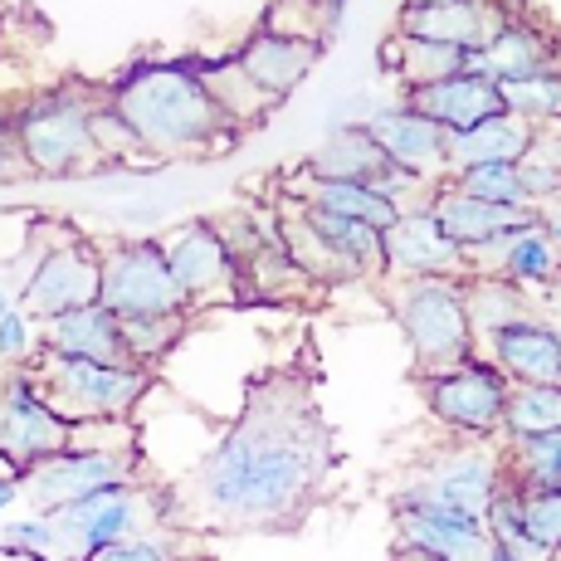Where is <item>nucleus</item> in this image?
Here are the masks:
<instances>
[{"instance_id": "obj_1", "label": "nucleus", "mask_w": 561, "mask_h": 561, "mask_svg": "<svg viewBox=\"0 0 561 561\" xmlns=\"http://www.w3.org/2000/svg\"><path fill=\"white\" fill-rule=\"evenodd\" d=\"M332 463V435L294 371L250 381L234 420L205 445L176 508L215 527H284L308 508Z\"/></svg>"}, {"instance_id": "obj_2", "label": "nucleus", "mask_w": 561, "mask_h": 561, "mask_svg": "<svg viewBox=\"0 0 561 561\" xmlns=\"http://www.w3.org/2000/svg\"><path fill=\"white\" fill-rule=\"evenodd\" d=\"M113 113L137 137L142 157H201L230 147L234 127L215 107L191 59H137L103 89Z\"/></svg>"}, {"instance_id": "obj_3", "label": "nucleus", "mask_w": 561, "mask_h": 561, "mask_svg": "<svg viewBox=\"0 0 561 561\" xmlns=\"http://www.w3.org/2000/svg\"><path fill=\"white\" fill-rule=\"evenodd\" d=\"M99 99L103 93L83 89V83L35 93L10 117V142H15L20 167L45 181H64L103 167L99 147H93V107H99Z\"/></svg>"}, {"instance_id": "obj_4", "label": "nucleus", "mask_w": 561, "mask_h": 561, "mask_svg": "<svg viewBox=\"0 0 561 561\" xmlns=\"http://www.w3.org/2000/svg\"><path fill=\"white\" fill-rule=\"evenodd\" d=\"M30 371L69 425H127L157 386V376L137 362H83L45 347L35 352Z\"/></svg>"}, {"instance_id": "obj_5", "label": "nucleus", "mask_w": 561, "mask_h": 561, "mask_svg": "<svg viewBox=\"0 0 561 561\" xmlns=\"http://www.w3.org/2000/svg\"><path fill=\"white\" fill-rule=\"evenodd\" d=\"M386 304H391L396 328L405 332L420 381L479 357L469 332V308H463V278H391Z\"/></svg>"}, {"instance_id": "obj_6", "label": "nucleus", "mask_w": 561, "mask_h": 561, "mask_svg": "<svg viewBox=\"0 0 561 561\" xmlns=\"http://www.w3.org/2000/svg\"><path fill=\"white\" fill-rule=\"evenodd\" d=\"M157 513H161V499H157V489H142V479L137 483H107V489L89 493V499L49 513L54 557L59 561H93L103 547L147 533Z\"/></svg>"}, {"instance_id": "obj_7", "label": "nucleus", "mask_w": 561, "mask_h": 561, "mask_svg": "<svg viewBox=\"0 0 561 561\" xmlns=\"http://www.w3.org/2000/svg\"><path fill=\"white\" fill-rule=\"evenodd\" d=\"M137 439H123V445H89L83 435L69 439V449L49 455L45 463L20 479V499L35 503V513H59L69 503L89 499V493L107 489V483H137Z\"/></svg>"}, {"instance_id": "obj_8", "label": "nucleus", "mask_w": 561, "mask_h": 561, "mask_svg": "<svg viewBox=\"0 0 561 561\" xmlns=\"http://www.w3.org/2000/svg\"><path fill=\"white\" fill-rule=\"evenodd\" d=\"M99 304L113 312L117 322L181 318V312H191L157 240H123L99 254ZM191 318H196V312H191Z\"/></svg>"}, {"instance_id": "obj_9", "label": "nucleus", "mask_w": 561, "mask_h": 561, "mask_svg": "<svg viewBox=\"0 0 561 561\" xmlns=\"http://www.w3.org/2000/svg\"><path fill=\"white\" fill-rule=\"evenodd\" d=\"M425 405L435 415V425H445L449 435L469 439V445H489L503 439V410H508V376L483 357H469L439 376H425Z\"/></svg>"}, {"instance_id": "obj_10", "label": "nucleus", "mask_w": 561, "mask_h": 561, "mask_svg": "<svg viewBox=\"0 0 561 561\" xmlns=\"http://www.w3.org/2000/svg\"><path fill=\"white\" fill-rule=\"evenodd\" d=\"M73 425L54 410V401L39 391L30 366L0 371V463L25 479L35 463L69 449Z\"/></svg>"}, {"instance_id": "obj_11", "label": "nucleus", "mask_w": 561, "mask_h": 561, "mask_svg": "<svg viewBox=\"0 0 561 561\" xmlns=\"http://www.w3.org/2000/svg\"><path fill=\"white\" fill-rule=\"evenodd\" d=\"M499 483H503L499 449H489V445L439 449V455H430L401 489H396L391 503H425V508L455 513V517H479L483 523Z\"/></svg>"}, {"instance_id": "obj_12", "label": "nucleus", "mask_w": 561, "mask_h": 561, "mask_svg": "<svg viewBox=\"0 0 561 561\" xmlns=\"http://www.w3.org/2000/svg\"><path fill=\"white\" fill-rule=\"evenodd\" d=\"M15 298L35 328L59 318V312L99 304V250L83 234L59 230V240L45 244L30 264V274L15 284Z\"/></svg>"}, {"instance_id": "obj_13", "label": "nucleus", "mask_w": 561, "mask_h": 561, "mask_svg": "<svg viewBox=\"0 0 561 561\" xmlns=\"http://www.w3.org/2000/svg\"><path fill=\"white\" fill-rule=\"evenodd\" d=\"M157 244H161V254H167V268H171V278H176L191 312L240 298V274H234V259L225 250L215 220H181L176 230L161 234Z\"/></svg>"}, {"instance_id": "obj_14", "label": "nucleus", "mask_w": 561, "mask_h": 561, "mask_svg": "<svg viewBox=\"0 0 561 561\" xmlns=\"http://www.w3.org/2000/svg\"><path fill=\"white\" fill-rule=\"evenodd\" d=\"M381 274L386 278H463V254L439 230L430 196L401 205L391 230H381Z\"/></svg>"}, {"instance_id": "obj_15", "label": "nucleus", "mask_w": 561, "mask_h": 561, "mask_svg": "<svg viewBox=\"0 0 561 561\" xmlns=\"http://www.w3.org/2000/svg\"><path fill=\"white\" fill-rule=\"evenodd\" d=\"M362 127L376 137V147H381V152L391 157L401 171L430 181V186L445 181V171H449V133L430 123L425 113H415L410 103H386V107H376L371 117H362Z\"/></svg>"}, {"instance_id": "obj_16", "label": "nucleus", "mask_w": 561, "mask_h": 561, "mask_svg": "<svg viewBox=\"0 0 561 561\" xmlns=\"http://www.w3.org/2000/svg\"><path fill=\"white\" fill-rule=\"evenodd\" d=\"M479 357L499 366L508 386H552L561 381V347H557V322L547 312H523L508 328H499L479 347Z\"/></svg>"}, {"instance_id": "obj_17", "label": "nucleus", "mask_w": 561, "mask_h": 561, "mask_svg": "<svg viewBox=\"0 0 561 561\" xmlns=\"http://www.w3.org/2000/svg\"><path fill=\"white\" fill-rule=\"evenodd\" d=\"M318 59H322V45H318V39L284 35V30H268V25H259L254 35L240 45V54H234L240 73H244V79H250L254 89L264 93V99L274 103V107L308 79Z\"/></svg>"}, {"instance_id": "obj_18", "label": "nucleus", "mask_w": 561, "mask_h": 561, "mask_svg": "<svg viewBox=\"0 0 561 561\" xmlns=\"http://www.w3.org/2000/svg\"><path fill=\"white\" fill-rule=\"evenodd\" d=\"M557 54H561V45L542 20H527V15H517V10H508L503 25H499V35L473 54L469 69L483 73V79H493L499 89H508V83H523V79H533V73L561 64Z\"/></svg>"}, {"instance_id": "obj_19", "label": "nucleus", "mask_w": 561, "mask_h": 561, "mask_svg": "<svg viewBox=\"0 0 561 561\" xmlns=\"http://www.w3.org/2000/svg\"><path fill=\"white\" fill-rule=\"evenodd\" d=\"M396 508V547L425 552L435 561H483L493 547L489 527L479 517H455L425 508V503H391Z\"/></svg>"}, {"instance_id": "obj_20", "label": "nucleus", "mask_w": 561, "mask_h": 561, "mask_svg": "<svg viewBox=\"0 0 561 561\" xmlns=\"http://www.w3.org/2000/svg\"><path fill=\"white\" fill-rule=\"evenodd\" d=\"M508 10H489V5H463V0H405L396 35L405 39H430V45H455L479 54L499 35Z\"/></svg>"}, {"instance_id": "obj_21", "label": "nucleus", "mask_w": 561, "mask_h": 561, "mask_svg": "<svg viewBox=\"0 0 561 561\" xmlns=\"http://www.w3.org/2000/svg\"><path fill=\"white\" fill-rule=\"evenodd\" d=\"M401 103H410L415 113H425L435 127H445L449 137L455 133H469L473 123L483 117H499L503 113V89L483 73L463 69L455 79H439V83H425V89H410Z\"/></svg>"}, {"instance_id": "obj_22", "label": "nucleus", "mask_w": 561, "mask_h": 561, "mask_svg": "<svg viewBox=\"0 0 561 561\" xmlns=\"http://www.w3.org/2000/svg\"><path fill=\"white\" fill-rule=\"evenodd\" d=\"M430 210H435L439 230L455 240V250L463 259L479 254L483 244H493L499 234H513L533 220V210H499V205H483V201L463 196V191H455L449 181L430 186Z\"/></svg>"}, {"instance_id": "obj_23", "label": "nucleus", "mask_w": 561, "mask_h": 561, "mask_svg": "<svg viewBox=\"0 0 561 561\" xmlns=\"http://www.w3.org/2000/svg\"><path fill=\"white\" fill-rule=\"evenodd\" d=\"M39 347L59 352V357H83V362H127L123 328L103 304L59 312V318L39 322Z\"/></svg>"}, {"instance_id": "obj_24", "label": "nucleus", "mask_w": 561, "mask_h": 561, "mask_svg": "<svg viewBox=\"0 0 561 561\" xmlns=\"http://www.w3.org/2000/svg\"><path fill=\"white\" fill-rule=\"evenodd\" d=\"M533 147H537V127H527L523 117H513V113L483 117V123H473L469 133L449 137V171H445V176L469 171V167H493V161L517 167V161L533 152Z\"/></svg>"}, {"instance_id": "obj_25", "label": "nucleus", "mask_w": 561, "mask_h": 561, "mask_svg": "<svg viewBox=\"0 0 561 561\" xmlns=\"http://www.w3.org/2000/svg\"><path fill=\"white\" fill-rule=\"evenodd\" d=\"M284 196L312 205V210H328V215H347V220H362L371 230H391L401 205L386 201L376 186H357V181H318L298 171L294 181L284 186Z\"/></svg>"}, {"instance_id": "obj_26", "label": "nucleus", "mask_w": 561, "mask_h": 561, "mask_svg": "<svg viewBox=\"0 0 561 561\" xmlns=\"http://www.w3.org/2000/svg\"><path fill=\"white\" fill-rule=\"evenodd\" d=\"M463 308H469V332H473V352L493 337L499 328H508L513 318L533 312V294L513 288L499 274H463Z\"/></svg>"}, {"instance_id": "obj_27", "label": "nucleus", "mask_w": 561, "mask_h": 561, "mask_svg": "<svg viewBox=\"0 0 561 561\" xmlns=\"http://www.w3.org/2000/svg\"><path fill=\"white\" fill-rule=\"evenodd\" d=\"M386 59V73L401 79V89H425V83H439V79H455V73L469 69L473 54L469 49H455V45H430V39H405V35H391V45L381 49Z\"/></svg>"}, {"instance_id": "obj_28", "label": "nucleus", "mask_w": 561, "mask_h": 561, "mask_svg": "<svg viewBox=\"0 0 561 561\" xmlns=\"http://www.w3.org/2000/svg\"><path fill=\"white\" fill-rule=\"evenodd\" d=\"M191 64H196L201 83H205V89H210L215 107H220V113H225V123H230L234 133H244V127L264 123V117L274 113V103H268L264 93H259L254 83L240 73V64H234V54H230V59H191Z\"/></svg>"}, {"instance_id": "obj_29", "label": "nucleus", "mask_w": 561, "mask_h": 561, "mask_svg": "<svg viewBox=\"0 0 561 561\" xmlns=\"http://www.w3.org/2000/svg\"><path fill=\"white\" fill-rule=\"evenodd\" d=\"M499 469L503 483L537 493H561V430L557 435H513L499 439Z\"/></svg>"}, {"instance_id": "obj_30", "label": "nucleus", "mask_w": 561, "mask_h": 561, "mask_svg": "<svg viewBox=\"0 0 561 561\" xmlns=\"http://www.w3.org/2000/svg\"><path fill=\"white\" fill-rule=\"evenodd\" d=\"M493 274L508 278V284L523 288V294H533V288H552L557 274H561V254L542 240L537 220H527L523 230L508 240V250H503V259H499V268H493Z\"/></svg>"}, {"instance_id": "obj_31", "label": "nucleus", "mask_w": 561, "mask_h": 561, "mask_svg": "<svg viewBox=\"0 0 561 561\" xmlns=\"http://www.w3.org/2000/svg\"><path fill=\"white\" fill-rule=\"evenodd\" d=\"M561 430V381L552 386H513L503 410V439L513 435H557Z\"/></svg>"}, {"instance_id": "obj_32", "label": "nucleus", "mask_w": 561, "mask_h": 561, "mask_svg": "<svg viewBox=\"0 0 561 561\" xmlns=\"http://www.w3.org/2000/svg\"><path fill=\"white\" fill-rule=\"evenodd\" d=\"M117 328H123L127 362L157 371V366L176 352V342L191 332V312H181V318H127V322H117Z\"/></svg>"}, {"instance_id": "obj_33", "label": "nucleus", "mask_w": 561, "mask_h": 561, "mask_svg": "<svg viewBox=\"0 0 561 561\" xmlns=\"http://www.w3.org/2000/svg\"><path fill=\"white\" fill-rule=\"evenodd\" d=\"M503 113L523 117L527 127L561 123V64L533 73V79H523V83H508V89H503Z\"/></svg>"}, {"instance_id": "obj_34", "label": "nucleus", "mask_w": 561, "mask_h": 561, "mask_svg": "<svg viewBox=\"0 0 561 561\" xmlns=\"http://www.w3.org/2000/svg\"><path fill=\"white\" fill-rule=\"evenodd\" d=\"M445 181L455 191H463V196H473L483 205H499V210H533V205H527L523 181H517V167H503V161H493V167L455 171V176H445Z\"/></svg>"}, {"instance_id": "obj_35", "label": "nucleus", "mask_w": 561, "mask_h": 561, "mask_svg": "<svg viewBox=\"0 0 561 561\" xmlns=\"http://www.w3.org/2000/svg\"><path fill=\"white\" fill-rule=\"evenodd\" d=\"M517 489V483H513ZM517 513H523V533L533 537L537 552L561 557V493H537V489H517Z\"/></svg>"}, {"instance_id": "obj_36", "label": "nucleus", "mask_w": 561, "mask_h": 561, "mask_svg": "<svg viewBox=\"0 0 561 561\" xmlns=\"http://www.w3.org/2000/svg\"><path fill=\"white\" fill-rule=\"evenodd\" d=\"M517 181H523L527 205H533V210H542V205H561V157L547 152L542 137H537L533 152L517 161Z\"/></svg>"}, {"instance_id": "obj_37", "label": "nucleus", "mask_w": 561, "mask_h": 561, "mask_svg": "<svg viewBox=\"0 0 561 561\" xmlns=\"http://www.w3.org/2000/svg\"><path fill=\"white\" fill-rule=\"evenodd\" d=\"M0 552L5 557H54V527L45 513L35 517H15V523L0 527Z\"/></svg>"}, {"instance_id": "obj_38", "label": "nucleus", "mask_w": 561, "mask_h": 561, "mask_svg": "<svg viewBox=\"0 0 561 561\" xmlns=\"http://www.w3.org/2000/svg\"><path fill=\"white\" fill-rule=\"evenodd\" d=\"M93 147H99L103 161H137L142 152H137V137L127 133V123L113 113V103L99 99V107H93Z\"/></svg>"}, {"instance_id": "obj_39", "label": "nucleus", "mask_w": 561, "mask_h": 561, "mask_svg": "<svg viewBox=\"0 0 561 561\" xmlns=\"http://www.w3.org/2000/svg\"><path fill=\"white\" fill-rule=\"evenodd\" d=\"M39 352V328L20 308L0 318V366H30Z\"/></svg>"}, {"instance_id": "obj_40", "label": "nucleus", "mask_w": 561, "mask_h": 561, "mask_svg": "<svg viewBox=\"0 0 561 561\" xmlns=\"http://www.w3.org/2000/svg\"><path fill=\"white\" fill-rule=\"evenodd\" d=\"M93 561H181L176 557V547L167 542V537H157V533H137V537H123V542H113V547H103Z\"/></svg>"}, {"instance_id": "obj_41", "label": "nucleus", "mask_w": 561, "mask_h": 561, "mask_svg": "<svg viewBox=\"0 0 561 561\" xmlns=\"http://www.w3.org/2000/svg\"><path fill=\"white\" fill-rule=\"evenodd\" d=\"M533 220H537V230H542V240L561 254V205H542V210H533Z\"/></svg>"}, {"instance_id": "obj_42", "label": "nucleus", "mask_w": 561, "mask_h": 561, "mask_svg": "<svg viewBox=\"0 0 561 561\" xmlns=\"http://www.w3.org/2000/svg\"><path fill=\"white\" fill-rule=\"evenodd\" d=\"M20 157H15V142H10V117H0V181L20 176Z\"/></svg>"}, {"instance_id": "obj_43", "label": "nucleus", "mask_w": 561, "mask_h": 561, "mask_svg": "<svg viewBox=\"0 0 561 561\" xmlns=\"http://www.w3.org/2000/svg\"><path fill=\"white\" fill-rule=\"evenodd\" d=\"M20 503V483L15 479H0V513H10Z\"/></svg>"}, {"instance_id": "obj_44", "label": "nucleus", "mask_w": 561, "mask_h": 561, "mask_svg": "<svg viewBox=\"0 0 561 561\" xmlns=\"http://www.w3.org/2000/svg\"><path fill=\"white\" fill-rule=\"evenodd\" d=\"M10 308H20V298H15V284H10V278L0 274V318H5Z\"/></svg>"}, {"instance_id": "obj_45", "label": "nucleus", "mask_w": 561, "mask_h": 561, "mask_svg": "<svg viewBox=\"0 0 561 561\" xmlns=\"http://www.w3.org/2000/svg\"><path fill=\"white\" fill-rule=\"evenodd\" d=\"M483 561H523V557L508 552V547H499V542H493V547H489V557H483Z\"/></svg>"}, {"instance_id": "obj_46", "label": "nucleus", "mask_w": 561, "mask_h": 561, "mask_svg": "<svg viewBox=\"0 0 561 561\" xmlns=\"http://www.w3.org/2000/svg\"><path fill=\"white\" fill-rule=\"evenodd\" d=\"M391 561H435V557H425V552H410V547H396Z\"/></svg>"}, {"instance_id": "obj_47", "label": "nucleus", "mask_w": 561, "mask_h": 561, "mask_svg": "<svg viewBox=\"0 0 561 561\" xmlns=\"http://www.w3.org/2000/svg\"><path fill=\"white\" fill-rule=\"evenodd\" d=\"M463 5H489V10H513V0H463Z\"/></svg>"}, {"instance_id": "obj_48", "label": "nucleus", "mask_w": 561, "mask_h": 561, "mask_svg": "<svg viewBox=\"0 0 561 561\" xmlns=\"http://www.w3.org/2000/svg\"><path fill=\"white\" fill-rule=\"evenodd\" d=\"M294 5H304V10H312V15L322 20V5H328V0H294Z\"/></svg>"}, {"instance_id": "obj_49", "label": "nucleus", "mask_w": 561, "mask_h": 561, "mask_svg": "<svg viewBox=\"0 0 561 561\" xmlns=\"http://www.w3.org/2000/svg\"><path fill=\"white\" fill-rule=\"evenodd\" d=\"M557 347H561V322H557Z\"/></svg>"}, {"instance_id": "obj_50", "label": "nucleus", "mask_w": 561, "mask_h": 561, "mask_svg": "<svg viewBox=\"0 0 561 561\" xmlns=\"http://www.w3.org/2000/svg\"><path fill=\"white\" fill-rule=\"evenodd\" d=\"M557 284H561V274H557Z\"/></svg>"}]
</instances>
